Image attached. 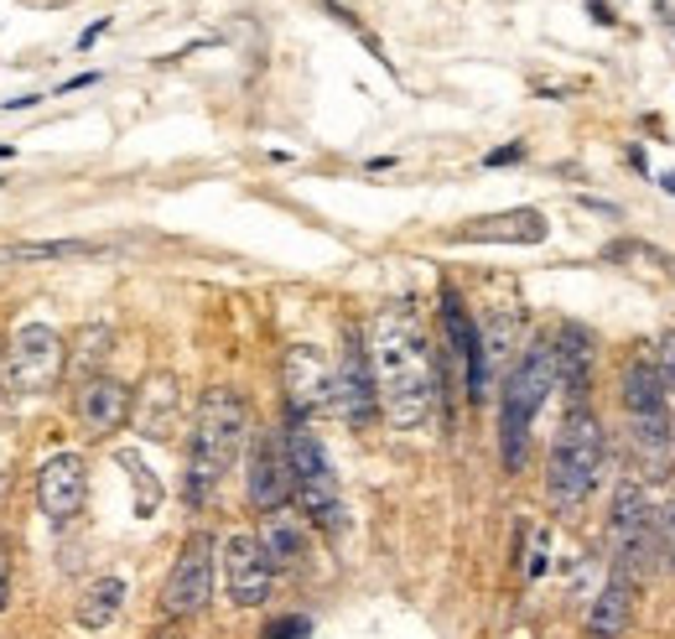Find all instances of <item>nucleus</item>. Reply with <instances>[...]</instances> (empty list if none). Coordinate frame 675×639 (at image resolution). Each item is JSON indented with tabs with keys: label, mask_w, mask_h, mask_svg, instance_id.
Wrapping results in <instances>:
<instances>
[{
	"label": "nucleus",
	"mask_w": 675,
	"mask_h": 639,
	"mask_svg": "<svg viewBox=\"0 0 675 639\" xmlns=\"http://www.w3.org/2000/svg\"><path fill=\"white\" fill-rule=\"evenodd\" d=\"M364 349H370L379 411L390 416V426L416 431V426L432 422L437 396H442V375H437L432 338L421 328V317L411 312V302H390V308L374 312Z\"/></svg>",
	"instance_id": "f257e3e1"
},
{
	"label": "nucleus",
	"mask_w": 675,
	"mask_h": 639,
	"mask_svg": "<svg viewBox=\"0 0 675 639\" xmlns=\"http://www.w3.org/2000/svg\"><path fill=\"white\" fill-rule=\"evenodd\" d=\"M250 442V411L229 385H209L198 396V416H192V442H187V499L209 504L218 484L239 463V452Z\"/></svg>",
	"instance_id": "f03ea898"
},
{
	"label": "nucleus",
	"mask_w": 675,
	"mask_h": 639,
	"mask_svg": "<svg viewBox=\"0 0 675 639\" xmlns=\"http://www.w3.org/2000/svg\"><path fill=\"white\" fill-rule=\"evenodd\" d=\"M624 416H629V448L639 458V468H671L675 458V411H671V396H665V379H660V359L654 354H629L624 364Z\"/></svg>",
	"instance_id": "7ed1b4c3"
},
{
	"label": "nucleus",
	"mask_w": 675,
	"mask_h": 639,
	"mask_svg": "<svg viewBox=\"0 0 675 639\" xmlns=\"http://www.w3.org/2000/svg\"><path fill=\"white\" fill-rule=\"evenodd\" d=\"M551 390H557V354H551V338H536L525 354L514 359V369L504 375V390H499V452H504L510 474L525 468L530 422L540 416Z\"/></svg>",
	"instance_id": "20e7f679"
},
{
	"label": "nucleus",
	"mask_w": 675,
	"mask_h": 639,
	"mask_svg": "<svg viewBox=\"0 0 675 639\" xmlns=\"http://www.w3.org/2000/svg\"><path fill=\"white\" fill-rule=\"evenodd\" d=\"M603 458H608L603 422L587 405H572L557 431V442H551V458H546V494H551V504H557L561 515H572L598 489Z\"/></svg>",
	"instance_id": "39448f33"
},
{
	"label": "nucleus",
	"mask_w": 675,
	"mask_h": 639,
	"mask_svg": "<svg viewBox=\"0 0 675 639\" xmlns=\"http://www.w3.org/2000/svg\"><path fill=\"white\" fill-rule=\"evenodd\" d=\"M660 510L645 484L624 478L613 489V515H608V551H613V572H624L629 582H645L660 567Z\"/></svg>",
	"instance_id": "423d86ee"
},
{
	"label": "nucleus",
	"mask_w": 675,
	"mask_h": 639,
	"mask_svg": "<svg viewBox=\"0 0 675 639\" xmlns=\"http://www.w3.org/2000/svg\"><path fill=\"white\" fill-rule=\"evenodd\" d=\"M286 458H291V499L302 504L307 525H317L327 536H343V525H349L343 489H338V474L327 463L323 442L307 431V422L286 426Z\"/></svg>",
	"instance_id": "0eeeda50"
},
{
	"label": "nucleus",
	"mask_w": 675,
	"mask_h": 639,
	"mask_svg": "<svg viewBox=\"0 0 675 639\" xmlns=\"http://www.w3.org/2000/svg\"><path fill=\"white\" fill-rule=\"evenodd\" d=\"M68 369V343L52 323H26L16 328L11 349H5V385L16 396H47Z\"/></svg>",
	"instance_id": "6e6552de"
},
{
	"label": "nucleus",
	"mask_w": 675,
	"mask_h": 639,
	"mask_svg": "<svg viewBox=\"0 0 675 639\" xmlns=\"http://www.w3.org/2000/svg\"><path fill=\"white\" fill-rule=\"evenodd\" d=\"M213 536H187L183 551H177V562H172V572H166L162 582V614L166 618H192L209 609L213 598Z\"/></svg>",
	"instance_id": "1a4fd4ad"
},
{
	"label": "nucleus",
	"mask_w": 675,
	"mask_h": 639,
	"mask_svg": "<svg viewBox=\"0 0 675 639\" xmlns=\"http://www.w3.org/2000/svg\"><path fill=\"white\" fill-rule=\"evenodd\" d=\"M280 379H286V401H291L297 422H312V416L333 411V369H327L323 349L291 343L286 359H280Z\"/></svg>",
	"instance_id": "9d476101"
},
{
	"label": "nucleus",
	"mask_w": 675,
	"mask_h": 639,
	"mask_svg": "<svg viewBox=\"0 0 675 639\" xmlns=\"http://www.w3.org/2000/svg\"><path fill=\"white\" fill-rule=\"evenodd\" d=\"M224 592H229L234 609H260L271 588H276V567L265 562V551L250 530H234L229 541H224Z\"/></svg>",
	"instance_id": "9b49d317"
},
{
	"label": "nucleus",
	"mask_w": 675,
	"mask_h": 639,
	"mask_svg": "<svg viewBox=\"0 0 675 639\" xmlns=\"http://www.w3.org/2000/svg\"><path fill=\"white\" fill-rule=\"evenodd\" d=\"M333 411L349 426H370L379 416V390H374V369H370V349L359 343V333H349L343 359L333 369Z\"/></svg>",
	"instance_id": "f8f14e48"
},
{
	"label": "nucleus",
	"mask_w": 675,
	"mask_h": 639,
	"mask_svg": "<svg viewBox=\"0 0 675 639\" xmlns=\"http://www.w3.org/2000/svg\"><path fill=\"white\" fill-rule=\"evenodd\" d=\"M250 504L260 515H276L291 504V458H286V437L280 431H260L250 442V474H245Z\"/></svg>",
	"instance_id": "ddd939ff"
},
{
	"label": "nucleus",
	"mask_w": 675,
	"mask_h": 639,
	"mask_svg": "<svg viewBox=\"0 0 675 639\" xmlns=\"http://www.w3.org/2000/svg\"><path fill=\"white\" fill-rule=\"evenodd\" d=\"M84 499H89V468H84V458L58 452V458H47L42 468H37V510L52 525L78 521Z\"/></svg>",
	"instance_id": "4468645a"
},
{
	"label": "nucleus",
	"mask_w": 675,
	"mask_h": 639,
	"mask_svg": "<svg viewBox=\"0 0 675 639\" xmlns=\"http://www.w3.org/2000/svg\"><path fill=\"white\" fill-rule=\"evenodd\" d=\"M442 328H447V359L463 364L467 379V401H484L489 396V375H484V349H478V328L463 312L458 291H442Z\"/></svg>",
	"instance_id": "2eb2a0df"
},
{
	"label": "nucleus",
	"mask_w": 675,
	"mask_h": 639,
	"mask_svg": "<svg viewBox=\"0 0 675 639\" xmlns=\"http://www.w3.org/2000/svg\"><path fill=\"white\" fill-rule=\"evenodd\" d=\"M130 385H120L115 375H93L78 385V401H73V411H78V422H84V431H93V437H110V431H120V426L130 422Z\"/></svg>",
	"instance_id": "dca6fc26"
},
{
	"label": "nucleus",
	"mask_w": 675,
	"mask_h": 639,
	"mask_svg": "<svg viewBox=\"0 0 675 639\" xmlns=\"http://www.w3.org/2000/svg\"><path fill=\"white\" fill-rule=\"evenodd\" d=\"M130 422L146 442H166L177 422H183V390H177V375H151L140 385V396L130 401Z\"/></svg>",
	"instance_id": "f3484780"
},
{
	"label": "nucleus",
	"mask_w": 675,
	"mask_h": 639,
	"mask_svg": "<svg viewBox=\"0 0 675 639\" xmlns=\"http://www.w3.org/2000/svg\"><path fill=\"white\" fill-rule=\"evenodd\" d=\"M551 235L546 213L536 209H510V213H493V218H473L467 229H458V245H540Z\"/></svg>",
	"instance_id": "a211bd4d"
},
{
	"label": "nucleus",
	"mask_w": 675,
	"mask_h": 639,
	"mask_svg": "<svg viewBox=\"0 0 675 639\" xmlns=\"http://www.w3.org/2000/svg\"><path fill=\"white\" fill-rule=\"evenodd\" d=\"M634 588H639V582H629L624 572H613V577L603 582V592L592 598V609H587L583 635H587V639H624V635H629Z\"/></svg>",
	"instance_id": "6ab92c4d"
},
{
	"label": "nucleus",
	"mask_w": 675,
	"mask_h": 639,
	"mask_svg": "<svg viewBox=\"0 0 675 639\" xmlns=\"http://www.w3.org/2000/svg\"><path fill=\"white\" fill-rule=\"evenodd\" d=\"M551 354H557V385H566V396L583 405L587 385H592V333L577 323H561L551 338Z\"/></svg>",
	"instance_id": "aec40b11"
},
{
	"label": "nucleus",
	"mask_w": 675,
	"mask_h": 639,
	"mask_svg": "<svg viewBox=\"0 0 675 639\" xmlns=\"http://www.w3.org/2000/svg\"><path fill=\"white\" fill-rule=\"evenodd\" d=\"M520 338H525V317H520V312L514 308L489 312V323L478 328V349H484V375H489V385L514 369V349H520Z\"/></svg>",
	"instance_id": "412c9836"
},
{
	"label": "nucleus",
	"mask_w": 675,
	"mask_h": 639,
	"mask_svg": "<svg viewBox=\"0 0 675 639\" xmlns=\"http://www.w3.org/2000/svg\"><path fill=\"white\" fill-rule=\"evenodd\" d=\"M260 551H265V562L276 572H291L302 567L307 556V525L297 521V515H286V510H276V515H265V525H260Z\"/></svg>",
	"instance_id": "4be33fe9"
},
{
	"label": "nucleus",
	"mask_w": 675,
	"mask_h": 639,
	"mask_svg": "<svg viewBox=\"0 0 675 639\" xmlns=\"http://www.w3.org/2000/svg\"><path fill=\"white\" fill-rule=\"evenodd\" d=\"M120 609H125V577H93L84 588V598H78L73 618H78V629L99 635V629H110L120 618Z\"/></svg>",
	"instance_id": "5701e85b"
},
{
	"label": "nucleus",
	"mask_w": 675,
	"mask_h": 639,
	"mask_svg": "<svg viewBox=\"0 0 675 639\" xmlns=\"http://www.w3.org/2000/svg\"><path fill=\"white\" fill-rule=\"evenodd\" d=\"M110 343H115V333L99 328V323H89V328H78V338H73V359H68V375L84 385V379L99 375V364H104V354H110Z\"/></svg>",
	"instance_id": "b1692460"
},
{
	"label": "nucleus",
	"mask_w": 675,
	"mask_h": 639,
	"mask_svg": "<svg viewBox=\"0 0 675 639\" xmlns=\"http://www.w3.org/2000/svg\"><path fill=\"white\" fill-rule=\"evenodd\" d=\"M93 245L84 239H42V245H11V261H68V255H89Z\"/></svg>",
	"instance_id": "393cba45"
},
{
	"label": "nucleus",
	"mask_w": 675,
	"mask_h": 639,
	"mask_svg": "<svg viewBox=\"0 0 675 639\" xmlns=\"http://www.w3.org/2000/svg\"><path fill=\"white\" fill-rule=\"evenodd\" d=\"M120 463H125V468H130V474H136V510H140V515H157V504H162V484H157V478H151V468H146V463H140L136 452H125V458H120Z\"/></svg>",
	"instance_id": "a878e982"
},
{
	"label": "nucleus",
	"mask_w": 675,
	"mask_h": 639,
	"mask_svg": "<svg viewBox=\"0 0 675 639\" xmlns=\"http://www.w3.org/2000/svg\"><path fill=\"white\" fill-rule=\"evenodd\" d=\"M260 639H312V618L307 614H280V618H271V624L260 629Z\"/></svg>",
	"instance_id": "bb28decb"
},
{
	"label": "nucleus",
	"mask_w": 675,
	"mask_h": 639,
	"mask_svg": "<svg viewBox=\"0 0 675 639\" xmlns=\"http://www.w3.org/2000/svg\"><path fill=\"white\" fill-rule=\"evenodd\" d=\"M660 379H665V396H671V411H675V333L660 338Z\"/></svg>",
	"instance_id": "cd10ccee"
},
{
	"label": "nucleus",
	"mask_w": 675,
	"mask_h": 639,
	"mask_svg": "<svg viewBox=\"0 0 675 639\" xmlns=\"http://www.w3.org/2000/svg\"><path fill=\"white\" fill-rule=\"evenodd\" d=\"M11 582H16V572H11V536L0 530V614L11 603Z\"/></svg>",
	"instance_id": "c85d7f7f"
},
{
	"label": "nucleus",
	"mask_w": 675,
	"mask_h": 639,
	"mask_svg": "<svg viewBox=\"0 0 675 639\" xmlns=\"http://www.w3.org/2000/svg\"><path fill=\"white\" fill-rule=\"evenodd\" d=\"M525 572H530V577H540V572H546V530H530V556H525Z\"/></svg>",
	"instance_id": "c756f323"
},
{
	"label": "nucleus",
	"mask_w": 675,
	"mask_h": 639,
	"mask_svg": "<svg viewBox=\"0 0 675 639\" xmlns=\"http://www.w3.org/2000/svg\"><path fill=\"white\" fill-rule=\"evenodd\" d=\"M514 162H525V141H510V146H499V151L484 156V166H514Z\"/></svg>",
	"instance_id": "7c9ffc66"
},
{
	"label": "nucleus",
	"mask_w": 675,
	"mask_h": 639,
	"mask_svg": "<svg viewBox=\"0 0 675 639\" xmlns=\"http://www.w3.org/2000/svg\"><path fill=\"white\" fill-rule=\"evenodd\" d=\"M104 32H110V16H99V22H93V26H84V37H78V48H93V42H99Z\"/></svg>",
	"instance_id": "2f4dec72"
},
{
	"label": "nucleus",
	"mask_w": 675,
	"mask_h": 639,
	"mask_svg": "<svg viewBox=\"0 0 675 639\" xmlns=\"http://www.w3.org/2000/svg\"><path fill=\"white\" fill-rule=\"evenodd\" d=\"M654 22L665 26V37H671V48H675V11L671 5H654Z\"/></svg>",
	"instance_id": "473e14b6"
},
{
	"label": "nucleus",
	"mask_w": 675,
	"mask_h": 639,
	"mask_svg": "<svg viewBox=\"0 0 675 639\" xmlns=\"http://www.w3.org/2000/svg\"><path fill=\"white\" fill-rule=\"evenodd\" d=\"M665 556H671V572H675V504H671V515H665Z\"/></svg>",
	"instance_id": "72a5a7b5"
},
{
	"label": "nucleus",
	"mask_w": 675,
	"mask_h": 639,
	"mask_svg": "<svg viewBox=\"0 0 675 639\" xmlns=\"http://www.w3.org/2000/svg\"><path fill=\"white\" fill-rule=\"evenodd\" d=\"M89 84H99V73H78V78H68L58 95H73V89H89Z\"/></svg>",
	"instance_id": "f704fd0d"
},
{
	"label": "nucleus",
	"mask_w": 675,
	"mask_h": 639,
	"mask_svg": "<svg viewBox=\"0 0 675 639\" xmlns=\"http://www.w3.org/2000/svg\"><path fill=\"white\" fill-rule=\"evenodd\" d=\"M660 188H665V192H675V172H665V177H660Z\"/></svg>",
	"instance_id": "c9c22d12"
},
{
	"label": "nucleus",
	"mask_w": 675,
	"mask_h": 639,
	"mask_svg": "<svg viewBox=\"0 0 675 639\" xmlns=\"http://www.w3.org/2000/svg\"><path fill=\"white\" fill-rule=\"evenodd\" d=\"M0 385H5V349H0Z\"/></svg>",
	"instance_id": "e433bc0d"
}]
</instances>
